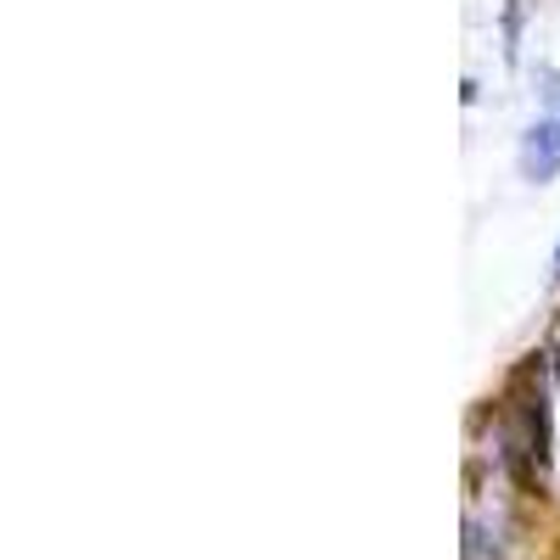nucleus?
Masks as SVG:
<instances>
[{
	"label": "nucleus",
	"instance_id": "obj_1",
	"mask_svg": "<svg viewBox=\"0 0 560 560\" xmlns=\"http://www.w3.org/2000/svg\"><path fill=\"white\" fill-rule=\"evenodd\" d=\"M560 168V79H549V118H538L522 140V174L549 179Z\"/></svg>",
	"mask_w": 560,
	"mask_h": 560
},
{
	"label": "nucleus",
	"instance_id": "obj_2",
	"mask_svg": "<svg viewBox=\"0 0 560 560\" xmlns=\"http://www.w3.org/2000/svg\"><path fill=\"white\" fill-rule=\"evenodd\" d=\"M555 269H560V247H555Z\"/></svg>",
	"mask_w": 560,
	"mask_h": 560
}]
</instances>
